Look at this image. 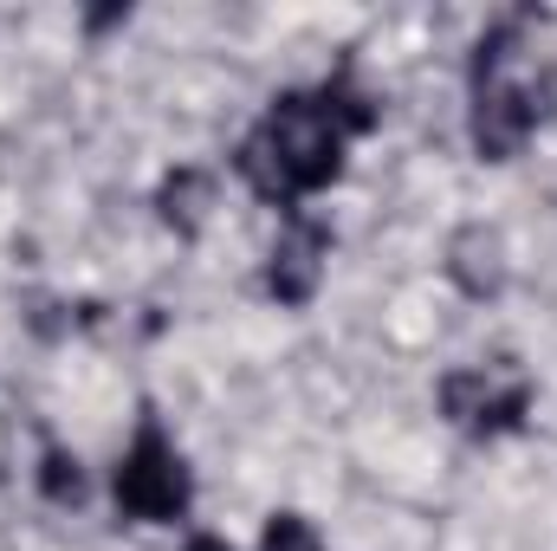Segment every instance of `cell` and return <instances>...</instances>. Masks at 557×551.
Here are the masks:
<instances>
[{"mask_svg":"<svg viewBox=\"0 0 557 551\" xmlns=\"http://www.w3.org/2000/svg\"><path fill=\"white\" fill-rule=\"evenodd\" d=\"M117 506H124L131 519H143V526H169V519L188 513V467H182V454L162 441L156 421H143L137 441H131L124 461H117Z\"/></svg>","mask_w":557,"mask_h":551,"instance_id":"obj_3","label":"cell"},{"mask_svg":"<svg viewBox=\"0 0 557 551\" xmlns=\"http://www.w3.org/2000/svg\"><path fill=\"white\" fill-rule=\"evenodd\" d=\"M441 409H447L454 428H467V434H506V428H519L525 409H532V383L512 377V370L473 364V370H454L441 383Z\"/></svg>","mask_w":557,"mask_h":551,"instance_id":"obj_4","label":"cell"},{"mask_svg":"<svg viewBox=\"0 0 557 551\" xmlns=\"http://www.w3.org/2000/svg\"><path fill=\"white\" fill-rule=\"evenodd\" d=\"M370 118L376 111L363 91H350V78H331L318 91H285L260 118V131L240 143V175L253 182L260 201H278L298 215L305 195L337 182L344 149L357 131H370Z\"/></svg>","mask_w":557,"mask_h":551,"instance_id":"obj_1","label":"cell"},{"mask_svg":"<svg viewBox=\"0 0 557 551\" xmlns=\"http://www.w3.org/2000/svg\"><path fill=\"white\" fill-rule=\"evenodd\" d=\"M201 201H208V175L201 169H175L169 188H162V215L175 228H201Z\"/></svg>","mask_w":557,"mask_h":551,"instance_id":"obj_7","label":"cell"},{"mask_svg":"<svg viewBox=\"0 0 557 551\" xmlns=\"http://www.w3.org/2000/svg\"><path fill=\"white\" fill-rule=\"evenodd\" d=\"M324 254H331V228L318 221V215H292L285 228H278L273 241V267H267V285H273L285 305H305L311 292H318V279H324Z\"/></svg>","mask_w":557,"mask_h":551,"instance_id":"obj_5","label":"cell"},{"mask_svg":"<svg viewBox=\"0 0 557 551\" xmlns=\"http://www.w3.org/2000/svg\"><path fill=\"white\" fill-rule=\"evenodd\" d=\"M39 487H46V500L72 506V500L85 493V474H78V461H72L65 448H46V461H39Z\"/></svg>","mask_w":557,"mask_h":551,"instance_id":"obj_8","label":"cell"},{"mask_svg":"<svg viewBox=\"0 0 557 551\" xmlns=\"http://www.w3.org/2000/svg\"><path fill=\"white\" fill-rule=\"evenodd\" d=\"M188 551H227V546H221V539H195Z\"/></svg>","mask_w":557,"mask_h":551,"instance_id":"obj_10","label":"cell"},{"mask_svg":"<svg viewBox=\"0 0 557 551\" xmlns=\"http://www.w3.org/2000/svg\"><path fill=\"white\" fill-rule=\"evenodd\" d=\"M454 279L473 292V298H486V292H499V279H506V267H499V241L486 234V228H467L460 241H454Z\"/></svg>","mask_w":557,"mask_h":551,"instance_id":"obj_6","label":"cell"},{"mask_svg":"<svg viewBox=\"0 0 557 551\" xmlns=\"http://www.w3.org/2000/svg\"><path fill=\"white\" fill-rule=\"evenodd\" d=\"M552 111V65L539 59L525 20H499L473 46V149L512 162Z\"/></svg>","mask_w":557,"mask_h":551,"instance_id":"obj_2","label":"cell"},{"mask_svg":"<svg viewBox=\"0 0 557 551\" xmlns=\"http://www.w3.org/2000/svg\"><path fill=\"white\" fill-rule=\"evenodd\" d=\"M260 551H324V539L311 532V519H298V513H278L273 526H267V539Z\"/></svg>","mask_w":557,"mask_h":551,"instance_id":"obj_9","label":"cell"}]
</instances>
